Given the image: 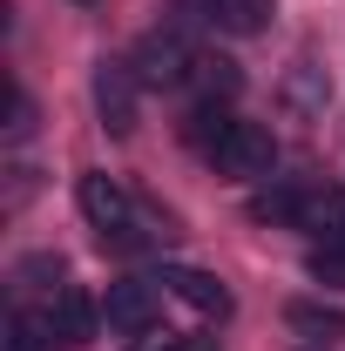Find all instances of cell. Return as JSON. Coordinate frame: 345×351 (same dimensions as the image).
Listing matches in <instances>:
<instances>
[{"mask_svg": "<svg viewBox=\"0 0 345 351\" xmlns=\"http://www.w3.org/2000/svg\"><path fill=\"white\" fill-rule=\"evenodd\" d=\"M216 176H237V182H264V176L278 169V142H271V129H258V122H230L223 129V142L210 149Z\"/></svg>", "mask_w": 345, "mask_h": 351, "instance_id": "cell-1", "label": "cell"}, {"mask_svg": "<svg viewBox=\"0 0 345 351\" xmlns=\"http://www.w3.org/2000/svg\"><path fill=\"white\" fill-rule=\"evenodd\" d=\"M82 217L102 230V243H129V189L115 176H82Z\"/></svg>", "mask_w": 345, "mask_h": 351, "instance_id": "cell-2", "label": "cell"}, {"mask_svg": "<svg viewBox=\"0 0 345 351\" xmlns=\"http://www.w3.org/2000/svg\"><path fill=\"white\" fill-rule=\"evenodd\" d=\"M129 68H135V82H149V88H176L183 75H197V54L183 47V34L163 27V34H149V41L135 47Z\"/></svg>", "mask_w": 345, "mask_h": 351, "instance_id": "cell-3", "label": "cell"}, {"mask_svg": "<svg viewBox=\"0 0 345 351\" xmlns=\"http://www.w3.org/2000/svg\"><path fill=\"white\" fill-rule=\"evenodd\" d=\"M102 317H109V331H129V338H142V331H156V291L149 284H109V304H102Z\"/></svg>", "mask_w": 345, "mask_h": 351, "instance_id": "cell-4", "label": "cell"}, {"mask_svg": "<svg viewBox=\"0 0 345 351\" xmlns=\"http://www.w3.org/2000/svg\"><path fill=\"white\" fill-rule=\"evenodd\" d=\"M95 108L115 135H135V75L129 68H102L95 75Z\"/></svg>", "mask_w": 345, "mask_h": 351, "instance_id": "cell-5", "label": "cell"}, {"mask_svg": "<svg viewBox=\"0 0 345 351\" xmlns=\"http://www.w3.org/2000/svg\"><path fill=\"white\" fill-rule=\"evenodd\" d=\"M163 284H170L183 304H197L203 317H230V291L216 284L210 270H163Z\"/></svg>", "mask_w": 345, "mask_h": 351, "instance_id": "cell-6", "label": "cell"}, {"mask_svg": "<svg viewBox=\"0 0 345 351\" xmlns=\"http://www.w3.org/2000/svg\"><path fill=\"white\" fill-rule=\"evenodd\" d=\"M54 324H61V345H88L95 324H102V311L88 304L75 284H61V291H54Z\"/></svg>", "mask_w": 345, "mask_h": 351, "instance_id": "cell-7", "label": "cell"}, {"mask_svg": "<svg viewBox=\"0 0 345 351\" xmlns=\"http://www.w3.org/2000/svg\"><path fill=\"white\" fill-rule=\"evenodd\" d=\"M54 345H61L54 311H14L7 317V351H54Z\"/></svg>", "mask_w": 345, "mask_h": 351, "instance_id": "cell-8", "label": "cell"}, {"mask_svg": "<svg viewBox=\"0 0 345 351\" xmlns=\"http://www.w3.org/2000/svg\"><path fill=\"white\" fill-rule=\"evenodd\" d=\"M285 324H291L298 338H318V345L345 338V311H339V304H311V298H298V304L285 311Z\"/></svg>", "mask_w": 345, "mask_h": 351, "instance_id": "cell-9", "label": "cell"}, {"mask_svg": "<svg viewBox=\"0 0 345 351\" xmlns=\"http://www.w3.org/2000/svg\"><path fill=\"white\" fill-rule=\"evenodd\" d=\"M203 7H210V21L223 34H258L271 21V0H203Z\"/></svg>", "mask_w": 345, "mask_h": 351, "instance_id": "cell-10", "label": "cell"}, {"mask_svg": "<svg viewBox=\"0 0 345 351\" xmlns=\"http://www.w3.org/2000/svg\"><path fill=\"white\" fill-rule=\"evenodd\" d=\"M311 277H318V284H332V291H345V230L339 237H325V243H311Z\"/></svg>", "mask_w": 345, "mask_h": 351, "instance_id": "cell-11", "label": "cell"}, {"mask_svg": "<svg viewBox=\"0 0 345 351\" xmlns=\"http://www.w3.org/2000/svg\"><path fill=\"white\" fill-rule=\"evenodd\" d=\"M197 82H203V95H237V61H223V54H197Z\"/></svg>", "mask_w": 345, "mask_h": 351, "instance_id": "cell-12", "label": "cell"}, {"mask_svg": "<svg viewBox=\"0 0 345 351\" xmlns=\"http://www.w3.org/2000/svg\"><path fill=\"white\" fill-rule=\"evenodd\" d=\"M135 351H197V345H190V338H176V331H142Z\"/></svg>", "mask_w": 345, "mask_h": 351, "instance_id": "cell-13", "label": "cell"}, {"mask_svg": "<svg viewBox=\"0 0 345 351\" xmlns=\"http://www.w3.org/2000/svg\"><path fill=\"white\" fill-rule=\"evenodd\" d=\"M34 129V108H27V95L14 88V101H7V135H27Z\"/></svg>", "mask_w": 345, "mask_h": 351, "instance_id": "cell-14", "label": "cell"}, {"mask_svg": "<svg viewBox=\"0 0 345 351\" xmlns=\"http://www.w3.org/2000/svg\"><path fill=\"white\" fill-rule=\"evenodd\" d=\"M291 95H298V101H325L332 88H318V82H311V75H298V82H291Z\"/></svg>", "mask_w": 345, "mask_h": 351, "instance_id": "cell-15", "label": "cell"}, {"mask_svg": "<svg viewBox=\"0 0 345 351\" xmlns=\"http://www.w3.org/2000/svg\"><path fill=\"white\" fill-rule=\"evenodd\" d=\"M75 7H88V0H75Z\"/></svg>", "mask_w": 345, "mask_h": 351, "instance_id": "cell-16", "label": "cell"}]
</instances>
